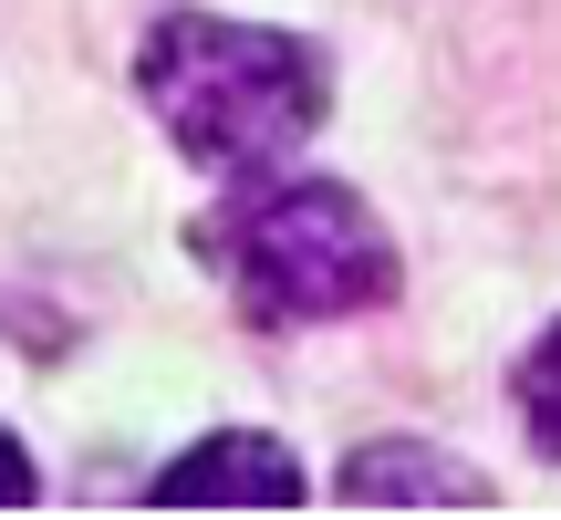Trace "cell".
<instances>
[{
	"label": "cell",
	"instance_id": "1",
	"mask_svg": "<svg viewBox=\"0 0 561 520\" xmlns=\"http://www.w3.org/2000/svg\"><path fill=\"white\" fill-rule=\"evenodd\" d=\"M136 83L157 104L167 146L208 178H271L333 104L322 42L271 32V21H229V11H167L146 32Z\"/></svg>",
	"mask_w": 561,
	"mask_h": 520
},
{
	"label": "cell",
	"instance_id": "6",
	"mask_svg": "<svg viewBox=\"0 0 561 520\" xmlns=\"http://www.w3.org/2000/svg\"><path fill=\"white\" fill-rule=\"evenodd\" d=\"M32 500H42V468L21 459V438L0 427V510H32Z\"/></svg>",
	"mask_w": 561,
	"mask_h": 520
},
{
	"label": "cell",
	"instance_id": "3",
	"mask_svg": "<svg viewBox=\"0 0 561 520\" xmlns=\"http://www.w3.org/2000/svg\"><path fill=\"white\" fill-rule=\"evenodd\" d=\"M291 500H301V468L261 427H219V438H198L178 468L146 479V510H291Z\"/></svg>",
	"mask_w": 561,
	"mask_h": 520
},
{
	"label": "cell",
	"instance_id": "5",
	"mask_svg": "<svg viewBox=\"0 0 561 520\" xmlns=\"http://www.w3.org/2000/svg\"><path fill=\"white\" fill-rule=\"evenodd\" d=\"M520 427H530L541 459H561V323L520 354Z\"/></svg>",
	"mask_w": 561,
	"mask_h": 520
},
{
	"label": "cell",
	"instance_id": "2",
	"mask_svg": "<svg viewBox=\"0 0 561 520\" xmlns=\"http://www.w3.org/2000/svg\"><path fill=\"white\" fill-rule=\"evenodd\" d=\"M198 260L250 323H343L396 302V240L333 178H240V199L198 229Z\"/></svg>",
	"mask_w": 561,
	"mask_h": 520
},
{
	"label": "cell",
	"instance_id": "4",
	"mask_svg": "<svg viewBox=\"0 0 561 520\" xmlns=\"http://www.w3.org/2000/svg\"><path fill=\"white\" fill-rule=\"evenodd\" d=\"M343 500L354 510H385V500H426V510H489V479H468V468H447L437 448H405V438H385V448H354V468H343Z\"/></svg>",
	"mask_w": 561,
	"mask_h": 520
}]
</instances>
